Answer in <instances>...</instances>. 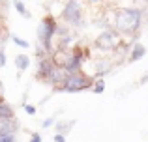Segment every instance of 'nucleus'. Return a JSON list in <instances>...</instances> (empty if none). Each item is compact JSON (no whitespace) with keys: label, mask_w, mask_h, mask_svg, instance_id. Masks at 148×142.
I'll return each mask as SVG.
<instances>
[{"label":"nucleus","mask_w":148,"mask_h":142,"mask_svg":"<svg viewBox=\"0 0 148 142\" xmlns=\"http://www.w3.org/2000/svg\"><path fill=\"white\" fill-rule=\"evenodd\" d=\"M11 41H13L15 45H19V47H23V49H30V43L26 39H23V37H19V36H11Z\"/></svg>","instance_id":"ddd939ff"},{"label":"nucleus","mask_w":148,"mask_h":142,"mask_svg":"<svg viewBox=\"0 0 148 142\" xmlns=\"http://www.w3.org/2000/svg\"><path fill=\"white\" fill-rule=\"evenodd\" d=\"M94 45L103 52H124L127 49H131L133 45V39L126 41L114 28H105L103 32L98 34V37L94 39Z\"/></svg>","instance_id":"f03ea898"},{"label":"nucleus","mask_w":148,"mask_h":142,"mask_svg":"<svg viewBox=\"0 0 148 142\" xmlns=\"http://www.w3.org/2000/svg\"><path fill=\"white\" fill-rule=\"evenodd\" d=\"M30 142H41L40 133H32V135H30Z\"/></svg>","instance_id":"f3484780"},{"label":"nucleus","mask_w":148,"mask_h":142,"mask_svg":"<svg viewBox=\"0 0 148 142\" xmlns=\"http://www.w3.org/2000/svg\"><path fill=\"white\" fill-rule=\"evenodd\" d=\"M53 139H54V142H66V137L64 135H58V133H54Z\"/></svg>","instance_id":"6ab92c4d"},{"label":"nucleus","mask_w":148,"mask_h":142,"mask_svg":"<svg viewBox=\"0 0 148 142\" xmlns=\"http://www.w3.org/2000/svg\"><path fill=\"white\" fill-rule=\"evenodd\" d=\"M54 64H53V60H51V56L49 54H45V56H41V58H38V71H36V79L40 80V82H43V84H47V80H49V77H51V73L54 71Z\"/></svg>","instance_id":"423d86ee"},{"label":"nucleus","mask_w":148,"mask_h":142,"mask_svg":"<svg viewBox=\"0 0 148 142\" xmlns=\"http://www.w3.org/2000/svg\"><path fill=\"white\" fill-rule=\"evenodd\" d=\"M60 21H64L69 28H81L84 24V7L81 0H68L62 7Z\"/></svg>","instance_id":"39448f33"},{"label":"nucleus","mask_w":148,"mask_h":142,"mask_svg":"<svg viewBox=\"0 0 148 142\" xmlns=\"http://www.w3.org/2000/svg\"><path fill=\"white\" fill-rule=\"evenodd\" d=\"M92 84H94V77L84 73L83 69L79 71H68L66 75V80L58 92H66V94H77V92H83V90H90Z\"/></svg>","instance_id":"7ed1b4c3"},{"label":"nucleus","mask_w":148,"mask_h":142,"mask_svg":"<svg viewBox=\"0 0 148 142\" xmlns=\"http://www.w3.org/2000/svg\"><path fill=\"white\" fill-rule=\"evenodd\" d=\"M13 7H15V10H17L25 19H30V17H32V15H30V11H26V7H25V4H23V0H13Z\"/></svg>","instance_id":"f8f14e48"},{"label":"nucleus","mask_w":148,"mask_h":142,"mask_svg":"<svg viewBox=\"0 0 148 142\" xmlns=\"http://www.w3.org/2000/svg\"><path fill=\"white\" fill-rule=\"evenodd\" d=\"M143 2H146V4H148V0H143Z\"/></svg>","instance_id":"412c9836"},{"label":"nucleus","mask_w":148,"mask_h":142,"mask_svg":"<svg viewBox=\"0 0 148 142\" xmlns=\"http://www.w3.org/2000/svg\"><path fill=\"white\" fill-rule=\"evenodd\" d=\"M23 109H25V112L30 114V116H34V114H36V110H38L34 105H28V103H23Z\"/></svg>","instance_id":"4468645a"},{"label":"nucleus","mask_w":148,"mask_h":142,"mask_svg":"<svg viewBox=\"0 0 148 142\" xmlns=\"http://www.w3.org/2000/svg\"><path fill=\"white\" fill-rule=\"evenodd\" d=\"M54 131L58 133V135H68L69 131L73 129V125H75V120H58V122H54Z\"/></svg>","instance_id":"6e6552de"},{"label":"nucleus","mask_w":148,"mask_h":142,"mask_svg":"<svg viewBox=\"0 0 148 142\" xmlns=\"http://www.w3.org/2000/svg\"><path fill=\"white\" fill-rule=\"evenodd\" d=\"M92 94H103L105 92V80L103 79H94V84L90 88Z\"/></svg>","instance_id":"9b49d317"},{"label":"nucleus","mask_w":148,"mask_h":142,"mask_svg":"<svg viewBox=\"0 0 148 142\" xmlns=\"http://www.w3.org/2000/svg\"><path fill=\"white\" fill-rule=\"evenodd\" d=\"M56 32H58V19L47 13L38 26V43L45 49L47 54H51V51H53V39L56 37Z\"/></svg>","instance_id":"20e7f679"},{"label":"nucleus","mask_w":148,"mask_h":142,"mask_svg":"<svg viewBox=\"0 0 148 142\" xmlns=\"http://www.w3.org/2000/svg\"><path fill=\"white\" fill-rule=\"evenodd\" d=\"M6 66V54H4V51L0 49V67Z\"/></svg>","instance_id":"a211bd4d"},{"label":"nucleus","mask_w":148,"mask_h":142,"mask_svg":"<svg viewBox=\"0 0 148 142\" xmlns=\"http://www.w3.org/2000/svg\"><path fill=\"white\" fill-rule=\"evenodd\" d=\"M0 142H15V135H0Z\"/></svg>","instance_id":"2eb2a0df"},{"label":"nucleus","mask_w":148,"mask_h":142,"mask_svg":"<svg viewBox=\"0 0 148 142\" xmlns=\"http://www.w3.org/2000/svg\"><path fill=\"white\" fill-rule=\"evenodd\" d=\"M13 64H15V67H17V71L23 73V71L28 69V66H30V56L28 54H17L15 60H13Z\"/></svg>","instance_id":"1a4fd4ad"},{"label":"nucleus","mask_w":148,"mask_h":142,"mask_svg":"<svg viewBox=\"0 0 148 142\" xmlns=\"http://www.w3.org/2000/svg\"><path fill=\"white\" fill-rule=\"evenodd\" d=\"M86 2H88V4H101L103 0H86Z\"/></svg>","instance_id":"aec40b11"},{"label":"nucleus","mask_w":148,"mask_h":142,"mask_svg":"<svg viewBox=\"0 0 148 142\" xmlns=\"http://www.w3.org/2000/svg\"><path fill=\"white\" fill-rule=\"evenodd\" d=\"M54 122H56V118H54V116H51V118H47V120L43 122V129H47V127H51V125H53Z\"/></svg>","instance_id":"dca6fc26"},{"label":"nucleus","mask_w":148,"mask_h":142,"mask_svg":"<svg viewBox=\"0 0 148 142\" xmlns=\"http://www.w3.org/2000/svg\"><path fill=\"white\" fill-rule=\"evenodd\" d=\"M109 13H111V19L107 21L105 28H114L124 39L139 36L143 26V10H139V7H116Z\"/></svg>","instance_id":"f257e3e1"},{"label":"nucleus","mask_w":148,"mask_h":142,"mask_svg":"<svg viewBox=\"0 0 148 142\" xmlns=\"http://www.w3.org/2000/svg\"><path fill=\"white\" fill-rule=\"evenodd\" d=\"M145 54H146V47L141 43V41H133L130 52H127V62H130V64L131 62H139Z\"/></svg>","instance_id":"0eeeda50"},{"label":"nucleus","mask_w":148,"mask_h":142,"mask_svg":"<svg viewBox=\"0 0 148 142\" xmlns=\"http://www.w3.org/2000/svg\"><path fill=\"white\" fill-rule=\"evenodd\" d=\"M15 116V110H13V107L10 105V103H0V120L2 118H13Z\"/></svg>","instance_id":"9d476101"}]
</instances>
